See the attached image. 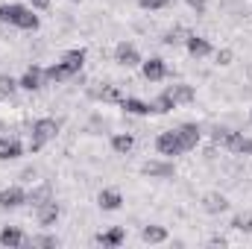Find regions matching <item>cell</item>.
<instances>
[{
	"instance_id": "obj_9",
	"label": "cell",
	"mask_w": 252,
	"mask_h": 249,
	"mask_svg": "<svg viewBox=\"0 0 252 249\" xmlns=\"http://www.w3.org/2000/svg\"><path fill=\"white\" fill-rule=\"evenodd\" d=\"M121 109H124L126 115H138V118L156 115V106L147 103V100H138V97H124V100H121Z\"/></svg>"
},
{
	"instance_id": "obj_27",
	"label": "cell",
	"mask_w": 252,
	"mask_h": 249,
	"mask_svg": "<svg viewBox=\"0 0 252 249\" xmlns=\"http://www.w3.org/2000/svg\"><path fill=\"white\" fill-rule=\"evenodd\" d=\"M232 229H235V232H247V235H250V232H252V214H235V217H232Z\"/></svg>"
},
{
	"instance_id": "obj_37",
	"label": "cell",
	"mask_w": 252,
	"mask_h": 249,
	"mask_svg": "<svg viewBox=\"0 0 252 249\" xmlns=\"http://www.w3.org/2000/svg\"><path fill=\"white\" fill-rule=\"evenodd\" d=\"M70 3H82V0H70Z\"/></svg>"
},
{
	"instance_id": "obj_36",
	"label": "cell",
	"mask_w": 252,
	"mask_h": 249,
	"mask_svg": "<svg viewBox=\"0 0 252 249\" xmlns=\"http://www.w3.org/2000/svg\"><path fill=\"white\" fill-rule=\"evenodd\" d=\"M250 124H252V109H250Z\"/></svg>"
},
{
	"instance_id": "obj_32",
	"label": "cell",
	"mask_w": 252,
	"mask_h": 249,
	"mask_svg": "<svg viewBox=\"0 0 252 249\" xmlns=\"http://www.w3.org/2000/svg\"><path fill=\"white\" fill-rule=\"evenodd\" d=\"M188 6L196 12V15H205V6H208V0H188Z\"/></svg>"
},
{
	"instance_id": "obj_10",
	"label": "cell",
	"mask_w": 252,
	"mask_h": 249,
	"mask_svg": "<svg viewBox=\"0 0 252 249\" xmlns=\"http://www.w3.org/2000/svg\"><path fill=\"white\" fill-rule=\"evenodd\" d=\"M18 85H21L24 91H38V88L44 85V67H38V64H30V67L24 70V76L18 79Z\"/></svg>"
},
{
	"instance_id": "obj_23",
	"label": "cell",
	"mask_w": 252,
	"mask_h": 249,
	"mask_svg": "<svg viewBox=\"0 0 252 249\" xmlns=\"http://www.w3.org/2000/svg\"><path fill=\"white\" fill-rule=\"evenodd\" d=\"M91 97H94V100H103V103H121V100H124V97H121V91H118L115 85L94 88V91H91Z\"/></svg>"
},
{
	"instance_id": "obj_20",
	"label": "cell",
	"mask_w": 252,
	"mask_h": 249,
	"mask_svg": "<svg viewBox=\"0 0 252 249\" xmlns=\"http://www.w3.org/2000/svg\"><path fill=\"white\" fill-rule=\"evenodd\" d=\"M141 241L144 244H164L167 241V229L164 226H144L141 229Z\"/></svg>"
},
{
	"instance_id": "obj_4",
	"label": "cell",
	"mask_w": 252,
	"mask_h": 249,
	"mask_svg": "<svg viewBox=\"0 0 252 249\" xmlns=\"http://www.w3.org/2000/svg\"><path fill=\"white\" fill-rule=\"evenodd\" d=\"M59 214H62V208H59V202H56L53 196H50L47 202L35 205V220H38V226H41V229H50V226H56Z\"/></svg>"
},
{
	"instance_id": "obj_12",
	"label": "cell",
	"mask_w": 252,
	"mask_h": 249,
	"mask_svg": "<svg viewBox=\"0 0 252 249\" xmlns=\"http://www.w3.org/2000/svg\"><path fill=\"white\" fill-rule=\"evenodd\" d=\"M27 244H30V238H27L18 226H3V229H0V247L15 249V247H27Z\"/></svg>"
},
{
	"instance_id": "obj_5",
	"label": "cell",
	"mask_w": 252,
	"mask_h": 249,
	"mask_svg": "<svg viewBox=\"0 0 252 249\" xmlns=\"http://www.w3.org/2000/svg\"><path fill=\"white\" fill-rule=\"evenodd\" d=\"M115 62L121 64V67H138L144 59H141V53H138V47H135V44L121 41V44L115 47Z\"/></svg>"
},
{
	"instance_id": "obj_33",
	"label": "cell",
	"mask_w": 252,
	"mask_h": 249,
	"mask_svg": "<svg viewBox=\"0 0 252 249\" xmlns=\"http://www.w3.org/2000/svg\"><path fill=\"white\" fill-rule=\"evenodd\" d=\"M238 156H252V138H244V141H241Z\"/></svg>"
},
{
	"instance_id": "obj_29",
	"label": "cell",
	"mask_w": 252,
	"mask_h": 249,
	"mask_svg": "<svg viewBox=\"0 0 252 249\" xmlns=\"http://www.w3.org/2000/svg\"><path fill=\"white\" fill-rule=\"evenodd\" d=\"M30 244H32V247H59V238H53V235H38V238H32Z\"/></svg>"
},
{
	"instance_id": "obj_21",
	"label": "cell",
	"mask_w": 252,
	"mask_h": 249,
	"mask_svg": "<svg viewBox=\"0 0 252 249\" xmlns=\"http://www.w3.org/2000/svg\"><path fill=\"white\" fill-rule=\"evenodd\" d=\"M167 94L176 100V106H182V103H193V97H196V94H193V88H190V85H185V82L170 85V88H167Z\"/></svg>"
},
{
	"instance_id": "obj_31",
	"label": "cell",
	"mask_w": 252,
	"mask_h": 249,
	"mask_svg": "<svg viewBox=\"0 0 252 249\" xmlns=\"http://www.w3.org/2000/svg\"><path fill=\"white\" fill-rule=\"evenodd\" d=\"M214 59H217V64H220V67H226V64H232L235 53H232V50H217V56H214Z\"/></svg>"
},
{
	"instance_id": "obj_8",
	"label": "cell",
	"mask_w": 252,
	"mask_h": 249,
	"mask_svg": "<svg viewBox=\"0 0 252 249\" xmlns=\"http://www.w3.org/2000/svg\"><path fill=\"white\" fill-rule=\"evenodd\" d=\"M141 73H144V79H147V82H161V79L167 76V64H164V59L153 56V59L141 62Z\"/></svg>"
},
{
	"instance_id": "obj_13",
	"label": "cell",
	"mask_w": 252,
	"mask_h": 249,
	"mask_svg": "<svg viewBox=\"0 0 252 249\" xmlns=\"http://www.w3.org/2000/svg\"><path fill=\"white\" fill-rule=\"evenodd\" d=\"M97 205H100L103 211H118V208L124 205V193H121L118 187H103L100 196H97Z\"/></svg>"
},
{
	"instance_id": "obj_14",
	"label": "cell",
	"mask_w": 252,
	"mask_h": 249,
	"mask_svg": "<svg viewBox=\"0 0 252 249\" xmlns=\"http://www.w3.org/2000/svg\"><path fill=\"white\" fill-rule=\"evenodd\" d=\"M176 135H179V141H182V147H185V153H188V150H196V144H199V138H202V129L196 124H182L176 129Z\"/></svg>"
},
{
	"instance_id": "obj_15",
	"label": "cell",
	"mask_w": 252,
	"mask_h": 249,
	"mask_svg": "<svg viewBox=\"0 0 252 249\" xmlns=\"http://www.w3.org/2000/svg\"><path fill=\"white\" fill-rule=\"evenodd\" d=\"M185 47H188V53L193 59H205V56L214 53V50H211V41L202 38V35H188V38H185Z\"/></svg>"
},
{
	"instance_id": "obj_19",
	"label": "cell",
	"mask_w": 252,
	"mask_h": 249,
	"mask_svg": "<svg viewBox=\"0 0 252 249\" xmlns=\"http://www.w3.org/2000/svg\"><path fill=\"white\" fill-rule=\"evenodd\" d=\"M44 79L59 85V82H67V79H73V73H70V70H67L62 62H56V64H50V67H44Z\"/></svg>"
},
{
	"instance_id": "obj_34",
	"label": "cell",
	"mask_w": 252,
	"mask_h": 249,
	"mask_svg": "<svg viewBox=\"0 0 252 249\" xmlns=\"http://www.w3.org/2000/svg\"><path fill=\"white\" fill-rule=\"evenodd\" d=\"M27 3H30L32 9H47V6H50V0H27Z\"/></svg>"
},
{
	"instance_id": "obj_16",
	"label": "cell",
	"mask_w": 252,
	"mask_h": 249,
	"mask_svg": "<svg viewBox=\"0 0 252 249\" xmlns=\"http://www.w3.org/2000/svg\"><path fill=\"white\" fill-rule=\"evenodd\" d=\"M24 156V144L18 138H0V161H15Z\"/></svg>"
},
{
	"instance_id": "obj_7",
	"label": "cell",
	"mask_w": 252,
	"mask_h": 249,
	"mask_svg": "<svg viewBox=\"0 0 252 249\" xmlns=\"http://www.w3.org/2000/svg\"><path fill=\"white\" fill-rule=\"evenodd\" d=\"M141 173L150 176V179H173L176 176V167H173V161H147L141 167Z\"/></svg>"
},
{
	"instance_id": "obj_25",
	"label": "cell",
	"mask_w": 252,
	"mask_h": 249,
	"mask_svg": "<svg viewBox=\"0 0 252 249\" xmlns=\"http://www.w3.org/2000/svg\"><path fill=\"white\" fill-rule=\"evenodd\" d=\"M18 88H21V85H18V79H15V76L0 73V97H12Z\"/></svg>"
},
{
	"instance_id": "obj_18",
	"label": "cell",
	"mask_w": 252,
	"mask_h": 249,
	"mask_svg": "<svg viewBox=\"0 0 252 249\" xmlns=\"http://www.w3.org/2000/svg\"><path fill=\"white\" fill-rule=\"evenodd\" d=\"M202 208H205L208 214H223V211L229 208V199H226L223 193L211 190V193H205V196H202Z\"/></svg>"
},
{
	"instance_id": "obj_2",
	"label": "cell",
	"mask_w": 252,
	"mask_h": 249,
	"mask_svg": "<svg viewBox=\"0 0 252 249\" xmlns=\"http://www.w3.org/2000/svg\"><path fill=\"white\" fill-rule=\"evenodd\" d=\"M56 135H59V121H53V118H38V121L32 124V132H30V153H41L44 144H50Z\"/></svg>"
},
{
	"instance_id": "obj_11",
	"label": "cell",
	"mask_w": 252,
	"mask_h": 249,
	"mask_svg": "<svg viewBox=\"0 0 252 249\" xmlns=\"http://www.w3.org/2000/svg\"><path fill=\"white\" fill-rule=\"evenodd\" d=\"M94 241H97L100 247H106V249H118V247H124V241H126V229L124 226H112V229L100 232Z\"/></svg>"
},
{
	"instance_id": "obj_17",
	"label": "cell",
	"mask_w": 252,
	"mask_h": 249,
	"mask_svg": "<svg viewBox=\"0 0 252 249\" xmlns=\"http://www.w3.org/2000/svg\"><path fill=\"white\" fill-rule=\"evenodd\" d=\"M85 56H88V53H85L82 47H73V50L62 53V59H59V62H62L64 67H67V70H70V73L76 76V73L82 70V64H85Z\"/></svg>"
},
{
	"instance_id": "obj_24",
	"label": "cell",
	"mask_w": 252,
	"mask_h": 249,
	"mask_svg": "<svg viewBox=\"0 0 252 249\" xmlns=\"http://www.w3.org/2000/svg\"><path fill=\"white\" fill-rule=\"evenodd\" d=\"M153 106H156V115H167V112H173V109H176V100H173V97L167 94V88H164V91L153 100Z\"/></svg>"
},
{
	"instance_id": "obj_28",
	"label": "cell",
	"mask_w": 252,
	"mask_h": 249,
	"mask_svg": "<svg viewBox=\"0 0 252 249\" xmlns=\"http://www.w3.org/2000/svg\"><path fill=\"white\" fill-rule=\"evenodd\" d=\"M141 9H150V12H158V9H164V6H170V0H135Z\"/></svg>"
},
{
	"instance_id": "obj_1",
	"label": "cell",
	"mask_w": 252,
	"mask_h": 249,
	"mask_svg": "<svg viewBox=\"0 0 252 249\" xmlns=\"http://www.w3.org/2000/svg\"><path fill=\"white\" fill-rule=\"evenodd\" d=\"M0 24H12L18 30L35 32L41 27V18L35 15L32 6H24V3H0Z\"/></svg>"
},
{
	"instance_id": "obj_6",
	"label": "cell",
	"mask_w": 252,
	"mask_h": 249,
	"mask_svg": "<svg viewBox=\"0 0 252 249\" xmlns=\"http://www.w3.org/2000/svg\"><path fill=\"white\" fill-rule=\"evenodd\" d=\"M27 202H30L27 199V190L21 185H12V187H3L0 190V208H21Z\"/></svg>"
},
{
	"instance_id": "obj_26",
	"label": "cell",
	"mask_w": 252,
	"mask_h": 249,
	"mask_svg": "<svg viewBox=\"0 0 252 249\" xmlns=\"http://www.w3.org/2000/svg\"><path fill=\"white\" fill-rule=\"evenodd\" d=\"M27 199H30L32 205H41V202H47V199H50V185H38V187H32V190L27 193Z\"/></svg>"
},
{
	"instance_id": "obj_22",
	"label": "cell",
	"mask_w": 252,
	"mask_h": 249,
	"mask_svg": "<svg viewBox=\"0 0 252 249\" xmlns=\"http://www.w3.org/2000/svg\"><path fill=\"white\" fill-rule=\"evenodd\" d=\"M112 150H115L118 156H129V153L135 150V138H132L129 132H121V135H115V138H112Z\"/></svg>"
},
{
	"instance_id": "obj_3",
	"label": "cell",
	"mask_w": 252,
	"mask_h": 249,
	"mask_svg": "<svg viewBox=\"0 0 252 249\" xmlns=\"http://www.w3.org/2000/svg\"><path fill=\"white\" fill-rule=\"evenodd\" d=\"M156 150H158V156H164V158H176V156H182V153H185V147H182V141H179L176 129L161 132V135L156 138Z\"/></svg>"
},
{
	"instance_id": "obj_35",
	"label": "cell",
	"mask_w": 252,
	"mask_h": 249,
	"mask_svg": "<svg viewBox=\"0 0 252 249\" xmlns=\"http://www.w3.org/2000/svg\"><path fill=\"white\" fill-rule=\"evenodd\" d=\"M211 247H226V238H211Z\"/></svg>"
},
{
	"instance_id": "obj_30",
	"label": "cell",
	"mask_w": 252,
	"mask_h": 249,
	"mask_svg": "<svg viewBox=\"0 0 252 249\" xmlns=\"http://www.w3.org/2000/svg\"><path fill=\"white\" fill-rule=\"evenodd\" d=\"M188 38V32H182V30H170L167 35H164V44H179V41H185Z\"/></svg>"
}]
</instances>
